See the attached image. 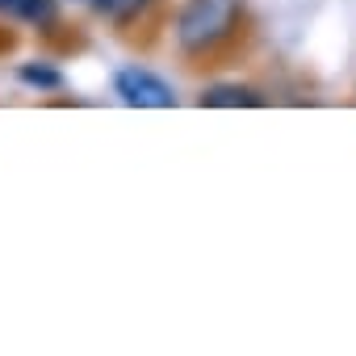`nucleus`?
<instances>
[{
    "mask_svg": "<svg viewBox=\"0 0 356 356\" xmlns=\"http://www.w3.org/2000/svg\"><path fill=\"white\" fill-rule=\"evenodd\" d=\"M239 0H189L176 17V42L189 55L214 51L218 42H227L239 26Z\"/></svg>",
    "mask_w": 356,
    "mask_h": 356,
    "instance_id": "1",
    "label": "nucleus"
},
{
    "mask_svg": "<svg viewBox=\"0 0 356 356\" xmlns=\"http://www.w3.org/2000/svg\"><path fill=\"white\" fill-rule=\"evenodd\" d=\"M113 88H118V97H122L126 105H134V109H172V105H176L172 84H163L159 76H151V72H143V67H122V72L113 76Z\"/></svg>",
    "mask_w": 356,
    "mask_h": 356,
    "instance_id": "2",
    "label": "nucleus"
},
{
    "mask_svg": "<svg viewBox=\"0 0 356 356\" xmlns=\"http://www.w3.org/2000/svg\"><path fill=\"white\" fill-rule=\"evenodd\" d=\"M202 105H210V109H235V105H264V97L256 88H243V84H218V88L202 92Z\"/></svg>",
    "mask_w": 356,
    "mask_h": 356,
    "instance_id": "3",
    "label": "nucleus"
},
{
    "mask_svg": "<svg viewBox=\"0 0 356 356\" xmlns=\"http://www.w3.org/2000/svg\"><path fill=\"white\" fill-rule=\"evenodd\" d=\"M13 13L26 22H51V0H13Z\"/></svg>",
    "mask_w": 356,
    "mask_h": 356,
    "instance_id": "4",
    "label": "nucleus"
},
{
    "mask_svg": "<svg viewBox=\"0 0 356 356\" xmlns=\"http://www.w3.org/2000/svg\"><path fill=\"white\" fill-rule=\"evenodd\" d=\"M22 80H26V84H38V88H59V84H63L59 72H51V67H34V63L22 67Z\"/></svg>",
    "mask_w": 356,
    "mask_h": 356,
    "instance_id": "5",
    "label": "nucleus"
}]
</instances>
